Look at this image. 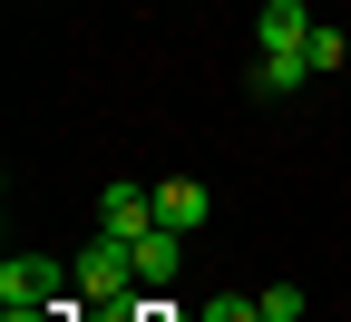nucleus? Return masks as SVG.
Wrapping results in <instances>:
<instances>
[{
    "mask_svg": "<svg viewBox=\"0 0 351 322\" xmlns=\"http://www.w3.org/2000/svg\"><path fill=\"white\" fill-rule=\"evenodd\" d=\"M69 284H78V303H88V312H137V254L98 235V244L69 264Z\"/></svg>",
    "mask_w": 351,
    "mask_h": 322,
    "instance_id": "f257e3e1",
    "label": "nucleus"
},
{
    "mask_svg": "<svg viewBox=\"0 0 351 322\" xmlns=\"http://www.w3.org/2000/svg\"><path fill=\"white\" fill-rule=\"evenodd\" d=\"M98 235H108V244H137V235H156V186H127V176H117V186L98 196Z\"/></svg>",
    "mask_w": 351,
    "mask_h": 322,
    "instance_id": "f03ea898",
    "label": "nucleus"
},
{
    "mask_svg": "<svg viewBox=\"0 0 351 322\" xmlns=\"http://www.w3.org/2000/svg\"><path fill=\"white\" fill-rule=\"evenodd\" d=\"M59 293H78V284L49 254H10V264H0V303H59Z\"/></svg>",
    "mask_w": 351,
    "mask_h": 322,
    "instance_id": "7ed1b4c3",
    "label": "nucleus"
},
{
    "mask_svg": "<svg viewBox=\"0 0 351 322\" xmlns=\"http://www.w3.org/2000/svg\"><path fill=\"white\" fill-rule=\"evenodd\" d=\"M313 30H322V20L302 10V0H263V10H254V49H302Z\"/></svg>",
    "mask_w": 351,
    "mask_h": 322,
    "instance_id": "20e7f679",
    "label": "nucleus"
},
{
    "mask_svg": "<svg viewBox=\"0 0 351 322\" xmlns=\"http://www.w3.org/2000/svg\"><path fill=\"white\" fill-rule=\"evenodd\" d=\"M205 215H215V196L195 186V176H166V186H156V225H176V235H195Z\"/></svg>",
    "mask_w": 351,
    "mask_h": 322,
    "instance_id": "39448f33",
    "label": "nucleus"
},
{
    "mask_svg": "<svg viewBox=\"0 0 351 322\" xmlns=\"http://www.w3.org/2000/svg\"><path fill=\"white\" fill-rule=\"evenodd\" d=\"M302 78H313V59H302V49H254V98H293Z\"/></svg>",
    "mask_w": 351,
    "mask_h": 322,
    "instance_id": "423d86ee",
    "label": "nucleus"
},
{
    "mask_svg": "<svg viewBox=\"0 0 351 322\" xmlns=\"http://www.w3.org/2000/svg\"><path fill=\"white\" fill-rule=\"evenodd\" d=\"M176 244H186L176 225H156V235H137V244H127V254H137V284H166V273H176Z\"/></svg>",
    "mask_w": 351,
    "mask_h": 322,
    "instance_id": "0eeeda50",
    "label": "nucleus"
},
{
    "mask_svg": "<svg viewBox=\"0 0 351 322\" xmlns=\"http://www.w3.org/2000/svg\"><path fill=\"white\" fill-rule=\"evenodd\" d=\"M302 59H313V78H341V59H351V39H341V30L322 20L313 39H302Z\"/></svg>",
    "mask_w": 351,
    "mask_h": 322,
    "instance_id": "6e6552de",
    "label": "nucleus"
},
{
    "mask_svg": "<svg viewBox=\"0 0 351 322\" xmlns=\"http://www.w3.org/2000/svg\"><path fill=\"white\" fill-rule=\"evenodd\" d=\"M88 303L78 293H59V303H0V322H78Z\"/></svg>",
    "mask_w": 351,
    "mask_h": 322,
    "instance_id": "1a4fd4ad",
    "label": "nucleus"
},
{
    "mask_svg": "<svg viewBox=\"0 0 351 322\" xmlns=\"http://www.w3.org/2000/svg\"><path fill=\"white\" fill-rule=\"evenodd\" d=\"M254 322H302V293H293V284H274V293L254 303Z\"/></svg>",
    "mask_w": 351,
    "mask_h": 322,
    "instance_id": "9d476101",
    "label": "nucleus"
},
{
    "mask_svg": "<svg viewBox=\"0 0 351 322\" xmlns=\"http://www.w3.org/2000/svg\"><path fill=\"white\" fill-rule=\"evenodd\" d=\"M205 322H254V303H234V293H225V303H205Z\"/></svg>",
    "mask_w": 351,
    "mask_h": 322,
    "instance_id": "9b49d317",
    "label": "nucleus"
}]
</instances>
